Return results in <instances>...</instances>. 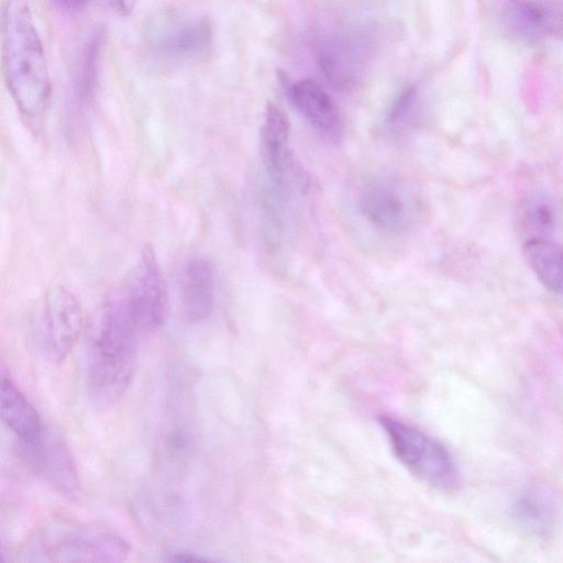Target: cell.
<instances>
[{
    "instance_id": "obj_1",
    "label": "cell",
    "mask_w": 563,
    "mask_h": 563,
    "mask_svg": "<svg viewBox=\"0 0 563 563\" xmlns=\"http://www.w3.org/2000/svg\"><path fill=\"white\" fill-rule=\"evenodd\" d=\"M141 330L124 295L106 300L87 334L86 388L90 402L104 411L129 388L137 367Z\"/></svg>"
},
{
    "instance_id": "obj_2",
    "label": "cell",
    "mask_w": 563,
    "mask_h": 563,
    "mask_svg": "<svg viewBox=\"0 0 563 563\" xmlns=\"http://www.w3.org/2000/svg\"><path fill=\"white\" fill-rule=\"evenodd\" d=\"M2 66L8 89L19 110L30 118L41 115L48 103L51 82L29 0H4Z\"/></svg>"
},
{
    "instance_id": "obj_3",
    "label": "cell",
    "mask_w": 563,
    "mask_h": 563,
    "mask_svg": "<svg viewBox=\"0 0 563 563\" xmlns=\"http://www.w3.org/2000/svg\"><path fill=\"white\" fill-rule=\"evenodd\" d=\"M129 553V543L110 528L53 519L27 538L19 551V561L117 563L125 561Z\"/></svg>"
},
{
    "instance_id": "obj_4",
    "label": "cell",
    "mask_w": 563,
    "mask_h": 563,
    "mask_svg": "<svg viewBox=\"0 0 563 563\" xmlns=\"http://www.w3.org/2000/svg\"><path fill=\"white\" fill-rule=\"evenodd\" d=\"M379 423L394 454L411 474L441 489L459 485L457 465L441 442L391 417H380Z\"/></svg>"
},
{
    "instance_id": "obj_5",
    "label": "cell",
    "mask_w": 563,
    "mask_h": 563,
    "mask_svg": "<svg viewBox=\"0 0 563 563\" xmlns=\"http://www.w3.org/2000/svg\"><path fill=\"white\" fill-rule=\"evenodd\" d=\"M86 329L84 309L77 297L63 286L44 295L31 324L36 353L52 363L63 362Z\"/></svg>"
},
{
    "instance_id": "obj_6",
    "label": "cell",
    "mask_w": 563,
    "mask_h": 563,
    "mask_svg": "<svg viewBox=\"0 0 563 563\" xmlns=\"http://www.w3.org/2000/svg\"><path fill=\"white\" fill-rule=\"evenodd\" d=\"M154 55L174 62L192 60L208 52L212 42L210 21L196 12L165 9L152 14L142 31Z\"/></svg>"
},
{
    "instance_id": "obj_7",
    "label": "cell",
    "mask_w": 563,
    "mask_h": 563,
    "mask_svg": "<svg viewBox=\"0 0 563 563\" xmlns=\"http://www.w3.org/2000/svg\"><path fill=\"white\" fill-rule=\"evenodd\" d=\"M374 52L366 31L347 27L322 33L316 41L320 71L334 88L354 89L364 78Z\"/></svg>"
},
{
    "instance_id": "obj_8",
    "label": "cell",
    "mask_w": 563,
    "mask_h": 563,
    "mask_svg": "<svg viewBox=\"0 0 563 563\" xmlns=\"http://www.w3.org/2000/svg\"><path fill=\"white\" fill-rule=\"evenodd\" d=\"M123 295L141 329L154 330L164 323L167 290L152 246L146 245L142 250Z\"/></svg>"
},
{
    "instance_id": "obj_9",
    "label": "cell",
    "mask_w": 563,
    "mask_h": 563,
    "mask_svg": "<svg viewBox=\"0 0 563 563\" xmlns=\"http://www.w3.org/2000/svg\"><path fill=\"white\" fill-rule=\"evenodd\" d=\"M360 209L377 230L388 234L406 232L413 219L409 199L400 186L388 178H373L360 192Z\"/></svg>"
},
{
    "instance_id": "obj_10",
    "label": "cell",
    "mask_w": 563,
    "mask_h": 563,
    "mask_svg": "<svg viewBox=\"0 0 563 563\" xmlns=\"http://www.w3.org/2000/svg\"><path fill=\"white\" fill-rule=\"evenodd\" d=\"M0 412L26 459L40 448L46 431L33 405L5 371H1L0 378Z\"/></svg>"
},
{
    "instance_id": "obj_11",
    "label": "cell",
    "mask_w": 563,
    "mask_h": 563,
    "mask_svg": "<svg viewBox=\"0 0 563 563\" xmlns=\"http://www.w3.org/2000/svg\"><path fill=\"white\" fill-rule=\"evenodd\" d=\"M288 96L302 118L325 141L338 143L344 124L339 108L317 81L305 78L288 86Z\"/></svg>"
},
{
    "instance_id": "obj_12",
    "label": "cell",
    "mask_w": 563,
    "mask_h": 563,
    "mask_svg": "<svg viewBox=\"0 0 563 563\" xmlns=\"http://www.w3.org/2000/svg\"><path fill=\"white\" fill-rule=\"evenodd\" d=\"M289 134L290 124L286 113L274 102H267L261 130V159L266 180L283 189L291 163Z\"/></svg>"
},
{
    "instance_id": "obj_13",
    "label": "cell",
    "mask_w": 563,
    "mask_h": 563,
    "mask_svg": "<svg viewBox=\"0 0 563 563\" xmlns=\"http://www.w3.org/2000/svg\"><path fill=\"white\" fill-rule=\"evenodd\" d=\"M180 286L186 318L192 322L207 319L212 313L216 298V274L211 262L202 256L190 258L183 271Z\"/></svg>"
},
{
    "instance_id": "obj_14",
    "label": "cell",
    "mask_w": 563,
    "mask_h": 563,
    "mask_svg": "<svg viewBox=\"0 0 563 563\" xmlns=\"http://www.w3.org/2000/svg\"><path fill=\"white\" fill-rule=\"evenodd\" d=\"M26 462L58 492L69 497L78 494L77 470L68 448L59 438L45 432L42 444Z\"/></svg>"
},
{
    "instance_id": "obj_15",
    "label": "cell",
    "mask_w": 563,
    "mask_h": 563,
    "mask_svg": "<svg viewBox=\"0 0 563 563\" xmlns=\"http://www.w3.org/2000/svg\"><path fill=\"white\" fill-rule=\"evenodd\" d=\"M517 526L529 537L547 539L556 525V508L552 496L541 487L520 492L511 505Z\"/></svg>"
},
{
    "instance_id": "obj_16",
    "label": "cell",
    "mask_w": 563,
    "mask_h": 563,
    "mask_svg": "<svg viewBox=\"0 0 563 563\" xmlns=\"http://www.w3.org/2000/svg\"><path fill=\"white\" fill-rule=\"evenodd\" d=\"M523 255L540 283L550 291L563 296V246L533 238L525 243Z\"/></svg>"
},
{
    "instance_id": "obj_17",
    "label": "cell",
    "mask_w": 563,
    "mask_h": 563,
    "mask_svg": "<svg viewBox=\"0 0 563 563\" xmlns=\"http://www.w3.org/2000/svg\"><path fill=\"white\" fill-rule=\"evenodd\" d=\"M103 34L96 30L84 42L78 56L75 91L81 102H89L95 93L100 64Z\"/></svg>"
},
{
    "instance_id": "obj_18",
    "label": "cell",
    "mask_w": 563,
    "mask_h": 563,
    "mask_svg": "<svg viewBox=\"0 0 563 563\" xmlns=\"http://www.w3.org/2000/svg\"><path fill=\"white\" fill-rule=\"evenodd\" d=\"M508 18L521 34L540 35L554 26L556 14L542 0H516L510 4Z\"/></svg>"
},
{
    "instance_id": "obj_19",
    "label": "cell",
    "mask_w": 563,
    "mask_h": 563,
    "mask_svg": "<svg viewBox=\"0 0 563 563\" xmlns=\"http://www.w3.org/2000/svg\"><path fill=\"white\" fill-rule=\"evenodd\" d=\"M421 110L419 90L409 86L401 90L388 107L384 126L388 134L399 137L409 133L418 122Z\"/></svg>"
},
{
    "instance_id": "obj_20",
    "label": "cell",
    "mask_w": 563,
    "mask_h": 563,
    "mask_svg": "<svg viewBox=\"0 0 563 563\" xmlns=\"http://www.w3.org/2000/svg\"><path fill=\"white\" fill-rule=\"evenodd\" d=\"M526 219L531 229L539 234H547L554 229L556 216L548 201L534 198L527 203Z\"/></svg>"
},
{
    "instance_id": "obj_21",
    "label": "cell",
    "mask_w": 563,
    "mask_h": 563,
    "mask_svg": "<svg viewBox=\"0 0 563 563\" xmlns=\"http://www.w3.org/2000/svg\"><path fill=\"white\" fill-rule=\"evenodd\" d=\"M58 8L68 12H78L85 9L89 0H52Z\"/></svg>"
},
{
    "instance_id": "obj_22",
    "label": "cell",
    "mask_w": 563,
    "mask_h": 563,
    "mask_svg": "<svg viewBox=\"0 0 563 563\" xmlns=\"http://www.w3.org/2000/svg\"><path fill=\"white\" fill-rule=\"evenodd\" d=\"M104 2L120 14H128L134 9L137 0H104Z\"/></svg>"
},
{
    "instance_id": "obj_23",
    "label": "cell",
    "mask_w": 563,
    "mask_h": 563,
    "mask_svg": "<svg viewBox=\"0 0 563 563\" xmlns=\"http://www.w3.org/2000/svg\"><path fill=\"white\" fill-rule=\"evenodd\" d=\"M211 559L192 552H175L170 554L168 561L172 562H203L210 561Z\"/></svg>"
}]
</instances>
